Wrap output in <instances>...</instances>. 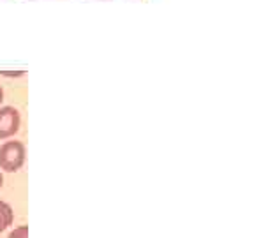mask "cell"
Masks as SVG:
<instances>
[{"label":"cell","instance_id":"obj_1","mask_svg":"<svg viewBox=\"0 0 254 238\" xmlns=\"http://www.w3.org/2000/svg\"><path fill=\"white\" fill-rule=\"evenodd\" d=\"M25 163V145L21 141H5L0 147V170L16 173Z\"/></svg>","mask_w":254,"mask_h":238},{"label":"cell","instance_id":"obj_3","mask_svg":"<svg viewBox=\"0 0 254 238\" xmlns=\"http://www.w3.org/2000/svg\"><path fill=\"white\" fill-rule=\"evenodd\" d=\"M12 219H14L12 208L5 201H2V199H0V233H2V231H5L9 226H11Z\"/></svg>","mask_w":254,"mask_h":238},{"label":"cell","instance_id":"obj_2","mask_svg":"<svg viewBox=\"0 0 254 238\" xmlns=\"http://www.w3.org/2000/svg\"><path fill=\"white\" fill-rule=\"evenodd\" d=\"M20 111L16 108H0V139H7L20 131Z\"/></svg>","mask_w":254,"mask_h":238},{"label":"cell","instance_id":"obj_5","mask_svg":"<svg viewBox=\"0 0 254 238\" xmlns=\"http://www.w3.org/2000/svg\"><path fill=\"white\" fill-rule=\"evenodd\" d=\"M4 101V90H2V87H0V103Z\"/></svg>","mask_w":254,"mask_h":238},{"label":"cell","instance_id":"obj_6","mask_svg":"<svg viewBox=\"0 0 254 238\" xmlns=\"http://www.w3.org/2000/svg\"><path fill=\"white\" fill-rule=\"evenodd\" d=\"M2 185H4V177H2V173H0V189H2Z\"/></svg>","mask_w":254,"mask_h":238},{"label":"cell","instance_id":"obj_4","mask_svg":"<svg viewBox=\"0 0 254 238\" xmlns=\"http://www.w3.org/2000/svg\"><path fill=\"white\" fill-rule=\"evenodd\" d=\"M9 238H28V226L14 228V231H11Z\"/></svg>","mask_w":254,"mask_h":238}]
</instances>
